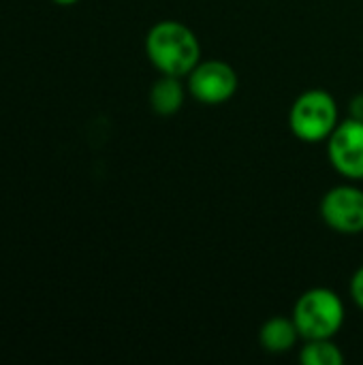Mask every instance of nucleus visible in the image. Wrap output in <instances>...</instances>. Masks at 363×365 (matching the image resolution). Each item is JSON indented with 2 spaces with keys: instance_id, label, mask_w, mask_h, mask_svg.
Here are the masks:
<instances>
[{
  "instance_id": "1",
  "label": "nucleus",
  "mask_w": 363,
  "mask_h": 365,
  "mask_svg": "<svg viewBox=\"0 0 363 365\" xmlns=\"http://www.w3.org/2000/svg\"><path fill=\"white\" fill-rule=\"evenodd\" d=\"M145 53L156 71L173 77H188V73L201 62L197 34L175 19H165L150 28L145 36Z\"/></svg>"
},
{
  "instance_id": "2",
  "label": "nucleus",
  "mask_w": 363,
  "mask_h": 365,
  "mask_svg": "<svg viewBox=\"0 0 363 365\" xmlns=\"http://www.w3.org/2000/svg\"><path fill=\"white\" fill-rule=\"evenodd\" d=\"M344 302L342 297L325 287L302 293L293 306V321L304 340L334 338L344 325Z\"/></svg>"
},
{
  "instance_id": "3",
  "label": "nucleus",
  "mask_w": 363,
  "mask_h": 365,
  "mask_svg": "<svg viewBox=\"0 0 363 365\" xmlns=\"http://www.w3.org/2000/svg\"><path fill=\"white\" fill-rule=\"evenodd\" d=\"M340 124L336 98L321 88L302 92L289 111L291 133L304 143H321L332 137Z\"/></svg>"
},
{
  "instance_id": "4",
  "label": "nucleus",
  "mask_w": 363,
  "mask_h": 365,
  "mask_svg": "<svg viewBox=\"0 0 363 365\" xmlns=\"http://www.w3.org/2000/svg\"><path fill=\"white\" fill-rule=\"evenodd\" d=\"M237 86V73L225 60H201L188 73V92L203 105L227 103L235 96Z\"/></svg>"
},
{
  "instance_id": "5",
  "label": "nucleus",
  "mask_w": 363,
  "mask_h": 365,
  "mask_svg": "<svg viewBox=\"0 0 363 365\" xmlns=\"http://www.w3.org/2000/svg\"><path fill=\"white\" fill-rule=\"evenodd\" d=\"M321 218L342 235L363 233V190L355 184H340L321 199Z\"/></svg>"
},
{
  "instance_id": "6",
  "label": "nucleus",
  "mask_w": 363,
  "mask_h": 365,
  "mask_svg": "<svg viewBox=\"0 0 363 365\" xmlns=\"http://www.w3.org/2000/svg\"><path fill=\"white\" fill-rule=\"evenodd\" d=\"M327 154L334 169L351 180H363V122L355 118L342 120L327 139Z\"/></svg>"
},
{
  "instance_id": "7",
  "label": "nucleus",
  "mask_w": 363,
  "mask_h": 365,
  "mask_svg": "<svg viewBox=\"0 0 363 365\" xmlns=\"http://www.w3.org/2000/svg\"><path fill=\"white\" fill-rule=\"evenodd\" d=\"M300 338L302 336L297 331V325H295L293 317L291 319L289 317H272L259 329V342L272 355L289 353L297 344Z\"/></svg>"
},
{
  "instance_id": "8",
  "label": "nucleus",
  "mask_w": 363,
  "mask_h": 365,
  "mask_svg": "<svg viewBox=\"0 0 363 365\" xmlns=\"http://www.w3.org/2000/svg\"><path fill=\"white\" fill-rule=\"evenodd\" d=\"M182 77H173V75H163L160 79H156L152 83V90H150V107L154 113L163 115V118H169V115H175L182 105H184V98H186V92H184V86L180 81Z\"/></svg>"
},
{
  "instance_id": "9",
  "label": "nucleus",
  "mask_w": 363,
  "mask_h": 365,
  "mask_svg": "<svg viewBox=\"0 0 363 365\" xmlns=\"http://www.w3.org/2000/svg\"><path fill=\"white\" fill-rule=\"evenodd\" d=\"M300 361L304 365H342L344 355L334 338L306 340L304 349L300 351Z\"/></svg>"
},
{
  "instance_id": "10",
  "label": "nucleus",
  "mask_w": 363,
  "mask_h": 365,
  "mask_svg": "<svg viewBox=\"0 0 363 365\" xmlns=\"http://www.w3.org/2000/svg\"><path fill=\"white\" fill-rule=\"evenodd\" d=\"M351 297H353L355 306L363 310V265L355 272V276L351 278Z\"/></svg>"
},
{
  "instance_id": "11",
  "label": "nucleus",
  "mask_w": 363,
  "mask_h": 365,
  "mask_svg": "<svg viewBox=\"0 0 363 365\" xmlns=\"http://www.w3.org/2000/svg\"><path fill=\"white\" fill-rule=\"evenodd\" d=\"M349 118H355V120L363 122V94L353 96V101L349 103Z\"/></svg>"
},
{
  "instance_id": "12",
  "label": "nucleus",
  "mask_w": 363,
  "mask_h": 365,
  "mask_svg": "<svg viewBox=\"0 0 363 365\" xmlns=\"http://www.w3.org/2000/svg\"><path fill=\"white\" fill-rule=\"evenodd\" d=\"M56 4H73V2H77V0H53Z\"/></svg>"
}]
</instances>
